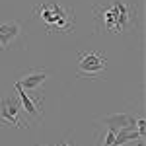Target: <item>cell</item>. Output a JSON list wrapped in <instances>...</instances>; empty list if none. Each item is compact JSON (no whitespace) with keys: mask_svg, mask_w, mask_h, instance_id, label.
Listing matches in <instances>:
<instances>
[{"mask_svg":"<svg viewBox=\"0 0 146 146\" xmlns=\"http://www.w3.org/2000/svg\"><path fill=\"white\" fill-rule=\"evenodd\" d=\"M94 16H96L98 29H105L113 33H119L125 27H131L135 23L133 8L125 0H113V4H107V6H96Z\"/></svg>","mask_w":146,"mask_h":146,"instance_id":"6da1fadb","label":"cell"},{"mask_svg":"<svg viewBox=\"0 0 146 146\" xmlns=\"http://www.w3.org/2000/svg\"><path fill=\"white\" fill-rule=\"evenodd\" d=\"M35 16L45 23L49 33H72L74 31V12L58 4H39Z\"/></svg>","mask_w":146,"mask_h":146,"instance_id":"7a4b0ae2","label":"cell"},{"mask_svg":"<svg viewBox=\"0 0 146 146\" xmlns=\"http://www.w3.org/2000/svg\"><path fill=\"white\" fill-rule=\"evenodd\" d=\"M105 68H107V58L103 55L92 53V51H84L78 55V76L98 78Z\"/></svg>","mask_w":146,"mask_h":146,"instance_id":"3957f363","label":"cell"},{"mask_svg":"<svg viewBox=\"0 0 146 146\" xmlns=\"http://www.w3.org/2000/svg\"><path fill=\"white\" fill-rule=\"evenodd\" d=\"M20 111H22V103L18 94H14L10 98L0 101V123L4 125H14L18 129H23L27 125H23V121L20 119Z\"/></svg>","mask_w":146,"mask_h":146,"instance_id":"277c9868","label":"cell"},{"mask_svg":"<svg viewBox=\"0 0 146 146\" xmlns=\"http://www.w3.org/2000/svg\"><path fill=\"white\" fill-rule=\"evenodd\" d=\"M45 82H47V70H33V72L23 74L16 84H20L23 90L35 92L39 98H43V96H41V88H43V84H45Z\"/></svg>","mask_w":146,"mask_h":146,"instance_id":"5b68a950","label":"cell"},{"mask_svg":"<svg viewBox=\"0 0 146 146\" xmlns=\"http://www.w3.org/2000/svg\"><path fill=\"white\" fill-rule=\"evenodd\" d=\"M16 94H18V98H20V103H22V111H25L31 119H37V117H41V101H35L31 100L27 94H25V90H23L20 84H16Z\"/></svg>","mask_w":146,"mask_h":146,"instance_id":"8992f818","label":"cell"},{"mask_svg":"<svg viewBox=\"0 0 146 146\" xmlns=\"http://www.w3.org/2000/svg\"><path fill=\"white\" fill-rule=\"evenodd\" d=\"M103 123L113 129H136V117L129 113H113L103 119Z\"/></svg>","mask_w":146,"mask_h":146,"instance_id":"52a82bcc","label":"cell"},{"mask_svg":"<svg viewBox=\"0 0 146 146\" xmlns=\"http://www.w3.org/2000/svg\"><path fill=\"white\" fill-rule=\"evenodd\" d=\"M18 35H20V25H18V23H14V22L12 23H2V25H0V47L6 49Z\"/></svg>","mask_w":146,"mask_h":146,"instance_id":"ba28073f","label":"cell"},{"mask_svg":"<svg viewBox=\"0 0 146 146\" xmlns=\"http://www.w3.org/2000/svg\"><path fill=\"white\" fill-rule=\"evenodd\" d=\"M136 131L144 136V119H142V117H138V119H136Z\"/></svg>","mask_w":146,"mask_h":146,"instance_id":"9c48e42d","label":"cell"},{"mask_svg":"<svg viewBox=\"0 0 146 146\" xmlns=\"http://www.w3.org/2000/svg\"><path fill=\"white\" fill-rule=\"evenodd\" d=\"M43 146H47V144H43Z\"/></svg>","mask_w":146,"mask_h":146,"instance_id":"30bf717a","label":"cell"},{"mask_svg":"<svg viewBox=\"0 0 146 146\" xmlns=\"http://www.w3.org/2000/svg\"><path fill=\"white\" fill-rule=\"evenodd\" d=\"M0 49H2V47H0Z\"/></svg>","mask_w":146,"mask_h":146,"instance_id":"8fae6325","label":"cell"}]
</instances>
